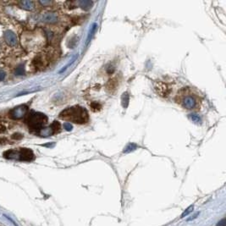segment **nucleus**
<instances>
[{
	"mask_svg": "<svg viewBox=\"0 0 226 226\" xmlns=\"http://www.w3.org/2000/svg\"><path fill=\"white\" fill-rule=\"evenodd\" d=\"M47 122V117L42 113H31L28 116L27 124L31 130H41Z\"/></svg>",
	"mask_w": 226,
	"mask_h": 226,
	"instance_id": "nucleus-3",
	"label": "nucleus"
},
{
	"mask_svg": "<svg viewBox=\"0 0 226 226\" xmlns=\"http://www.w3.org/2000/svg\"><path fill=\"white\" fill-rule=\"evenodd\" d=\"M180 101L182 103L183 107H185L186 109H194L197 107L198 104V100L197 99L195 96H193L192 94H185L183 96L180 97Z\"/></svg>",
	"mask_w": 226,
	"mask_h": 226,
	"instance_id": "nucleus-4",
	"label": "nucleus"
},
{
	"mask_svg": "<svg viewBox=\"0 0 226 226\" xmlns=\"http://www.w3.org/2000/svg\"><path fill=\"white\" fill-rule=\"evenodd\" d=\"M225 224H225V219H221L219 222L218 223L217 226H225Z\"/></svg>",
	"mask_w": 226,
	"mask_h": 226,
	"instance_id": "nucleus-19",
	"label": "nucleus"
},
{
	"mask_svg": "<svg viewBox=\"0 0 226 226\" xmlns=\"http://www.w3.org/2000/svg\"><path fill=\"white\" fill-rule=\"evenodd\" d=\"M6 76V74L5 72L3 71V70H0V81H2L4 80V78Z\"/></svg>",
	"mask_w": 226,
	"mask_h": 226,
	"instance_id": "nucleus-17",
	"label": "nucleus"
},
{
	"mask_svg": "<svg viewBox=\"0 0 226 226\" xmlns=\"http://www.w3.org/2000/svg\"><path fill=\"white\" fill-rule=\"evenodd\" d=\"M97 24L96 23H94L93 25V26H92V29H91V31H89V34H88V37H87V43H88L89 42H90V38L92 37V36L93 35V33L95 32V31H96V28H97Z\"/></svg>",
	"mask_w": 226,
	"mask_h": 226,
	"instance_id": "nucleus-11",
	"label": "nucleus"
},
{
	"mask_svg": "<svg viewBox=\"0 0 226 226\" xmlns=\"http://www.w3.org/2000/svg\"><path fill=\"white\" fill-rule=\"evenodd\" d=\"M190 119L194 122H200L201 121V118L197 115H190Z\"/></svg>",
	"mask_w": 226,
	"mask_h": 226,
	"instance_id": "nucleus-15",
	"label": "nucleus"
},
{
	"mask_svg": "<svg viewBox=\"0 0 226 226\" xmlns=\"http://www.w3.org/2000/svg\"><path fill=\"white\" fill-rule=\"evenodd\" d=\"M122 101H123V105L124 104V108H126L127 106H128V102H129V95H128V93H125L123 94Z\"/></svg>",
	"mask_w": 226,
	"mask_h": 226,
	"instance_id": "nucleus-13",
	"label": "nucleus"
},
{
	"mask_svg": "<svg viewBox=\"0 0 226 226\" xmlns=\"http://www.w3.org/2000/svg\"><path fill=\"white\" fill-rule=\"evenodd\" d=\"M20 5L23 9H27V10H31V9H34V3L32 1H29V0H25V1L20 2Z\"/></svg>",
	"mask_w": 226,
	"mask_h": 226,
	"instance_id": "nucleus-9",
	"label": "nucleus"
},
{
	"mask_svg": "<svg viewBox=\"0 0 226 226\" xmlns=\"http://www.w3.org/2000/svg\"><path fill=\"white\" fill-rule=\"evenodd\" d=\"M59 117L62 120L72 121L75 124H85L89 120L87 110L80 106H75L65 109L60 113Z\"/></svg>",
	"mask_w": 226,
	"mask_h": 226,
	"instance_id": "nucleus-1",
	"label": "nucleus"
},
{
	"mask_svg": "<svg viewBox=\"0 0 226 226\" xmlns=\"http://www.w3.org/2000/svg\"><path fill=\"white\" fill-rule=\"evenodd\" d=\"M60 130V124L58 121H54L53 124H51L49 127L47 128H44L40 130V135L42 136L47 137V136H50L53 135V134L58 133Z\"/></svg>",
	"mask_w": 226,
	"mask_h": 226,
	"instance_id": "nucleus-5",
	"label": "nucleus"
},
{
	"mask_svg": "<svg viewBox=\"0 0 226 226\" xmlns=\"http://www.w3.org/2000/svg\"><path fill=\"white\" fill-rule=\"evenodd\" d=\"M43 20L45 22H48V23H54L58 20V18H57V16L53 13H46L43 16Z\"/></svg>",
	"mask_w": 226,
	"mask_h": 226,
	"instance_id": "nucleus-8",
	"label": "nucleus"
},
{
	"mask_svg": "<svg viewBox=\"0 0 226 226\" xmlns=\"http://www.w3.org/2000/svg\"><path fill=\"white\" fill-rule=\"evenodd\" d=\"M40 3L43 5H47V4H50L51 2H49V1H40Z\"/></svg>",
	"mask_w": 226,
	"mask_h": 226,
	"instance_id": "nucleus-21",
	"label": "nucleus"
},
{
	"mask_svg": "<svg viewBox=\"0 0 226 226\" xmlns=\"http://www.w3.org/2000/svg\"><path fill=\"white\" fill-rule=\"evenodd\" d=\"M28 111V107L25 105H21L19 106L16 109H12L10 113H9V115L10 117L14 119V120H18V119H21L26 115V113Z\"/></svg>",
	"mask_w": 226,
	"mask_h": 226,
	"instance_id": "nucleus-6",
	"label": "nucleus"
},
{
	"mask_svg": "<svg viewBox=\"0 0 226 226\" xmlns=\"http://www.w3.org/2000/svg\"><path fill=\"white\" fill-rule=\"evenodd\" d=\"M193 208H194V207H193V205H191V206H190L189 208H186V210L184 211V213H183V214H182V215H181V218L186 217V216H187L188 214H191V213H192V211H193Z\"/></svg>",
	"mask_w": 226,
	"mask_h": 226,
	"instance_id": "nucleus-14",
	"label": "nucleus"
},
{
	"mask_svg": "<svg viewBox=\"0 0 226 226\" xmlns=\"http://www.w3.org/2000/svg\"><path fill=\"white\" fill-rule=\"evenodd\" d=\"M24 74H25V69H24V66H23V65L19 66L18 68L16 70V75H23Z\"/></svg>",
	"mask_w": 226,
	"mask_h": 226,
	"instance_id": "nucleus-12",
	"label": "nucleus"
},
{
	"mask_svg": "<svg viewBox=\"0 0 226 226\" xmlns=\"http://www.w3.org/2000/svg\"><path fill=\"white\" fill-rule=\"evenodd\" d=\"M198 214H199V213H197V214H195V215H193V216H192V217H191V218H190V219H189V220L194 219H195V218H197V215H198Z\"/></svg>",
	"mask_w": 226,
	"mask_h": 226,
	"instance_id": "nucleus-22",
	"label": "nucleus"
},
{
	"mask_svg": "<svg viewBox=\"0 0 226 226\" xmlns=\"http://www.w3.org/2000/svg\"><path fill=\"white\" fill-rule=\"evenodd\" d=\"M4 217H6L7 219H9V221H10V222H11V223H12L13 224H14V225H15V226H18V225H17V224H16V222L14 221V220L11 219H10V218H9V217H8V216H6V215H4Z\"/></svg>",
	"mask_w": 226,
	"mask_h": 226,
	"instance_id": "nucleus-20",
	"label": "nucleus"
},
{
	"mask_svg": "<svg viewBox=\"0 0 226 226\" xmlns=\"http://www.w3.org/2000/svg\"><path fill=\"white\" fill-rule=\"evenodd\" d=\"M77 3L79 4V5H80V7H81V8L84 9H91L92 4H93V3H92L91 1H87V0H84V1H79V2H77Z\"/></svg>",
	"mask_w": 226,
	"mask_h": 226,
	"instance_id": "nucleus-10",
	"label": "nucleus"
},
{
	"mask_svg": "<svg viewBox=\"0 0 226 226\" xmlns=\"http://www.w3.org/2000/svg\"><path fill=\"white\" fill-rule=\"evenodd\" d=\"M4 158L8 159H17L20 161L30 162L35 158V155L31 149L20 148L19 151L16 150H9L3 153Z\"/></svg>",
	"mask_w": 226,
	"mask_h": 226,
	"instance_id": "nucleus-2",
	"label": "nucleus"
},
{
	"mask_svg": "<svg viewBox=\"0 0 226 226\" xmlns=\"http://www.w3.org/2000/svg\"><path fill=\"white\" fill-rule=\"evenodd\" d=\"M64 128H65V130H68V131H70V130H72V125L70 124V123H65L64 124Z\"/></svg>",
	"mask_w": 226,
	"mask_h": 226,
	"instance_id": "nucleus-16",
	"label": "nucleus"
},
{
	"mask_svg": "<svg viewBox=\"0 0 226 226\" xmlns=\"http://www.w3.org/2000/svg\"><path fill=\"white\" fill-rule=\"evenodd\" d=\"M91 107H92L93 109H99L100 108H101V106H99V104H98L97 102H93V103H92Z\"/></svg>",
	"mask_w": 226,
	"mask_h": 226,
	"instance_id": "nucleus-18",
	"label": "nucleus"
},
{
	"mask_svg": "<svg viewBox=\"0 0 226 226\" xmlns=\"http://www.w3.org/2000/svg\"><path fill=\"white\" fill-rule=\"evenodd\" d=\"M4 38L9 46H15L17 43V38L15 33L11 31H7L4 34Z\"/></svg>",
	"mask_w": 226,
	"mask_h": 226,
	"instance_id": "nucleus-7",
	"label": "nucleus"
}]
</instances>
